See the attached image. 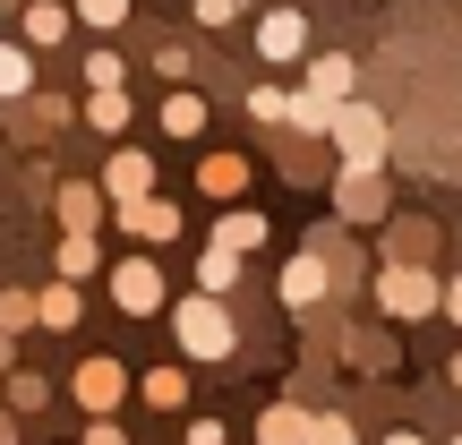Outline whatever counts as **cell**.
Wrapping results in <instances>:
<instances>
[{"label": "cell", "instance_id": "obj_1", "mask_svg": "<svg viewBox=\"0 0 462 445\" xmlns=\"http://www.w3.org/2000/svg\"><path fill=\"white\" fill-rule=\"evenodd\" d=\"M171 334H180V360H231V351H240L231 309H223V300H206V292H189L180 309H171Z\"/></svg>", "mask_w": 462, "mask_h": 445}, {"label": "cell", "instance_id": "obj_2", "mask_svg": "<svg viewBox=\"0 0 462 445\" xmlns=\"http://www.w3.org/2000/svg\"><path fill=\"white\" fill-rule=\"evenodd\" d=\"M377 309L402 317V326H411V317H446V283H437L429 265H385L377 274Z\"/></svg>", "mask_w": 462, "mask_h": 445}, {"label": "cell", "instance_id": "obj_3", "mask_svg": "<svg viewBox=\"0 0 462 445\" xmlns=\"http://www.w3.org/2000/svg\"><path fill=\"white\" fill-rule=\"evenodd\" d=\"M334 146H343V172H377V154H385V120L368 112V103H343V120H334Z\"/></svg>", "mask_w": 462, "mask_h": 445}, {"label": "cell", "instance_id": "obj_4", "mask_svg": "<svg viewBox=\"0 0 462 445\" xmlns=\"http://www.w3.org/2000/svg\"><path fill=\"white\" fill-rule=\"evenodd\" d=\"M69 394H78V403H86L95 420H112L120 403H129V368H120V360H103V351H95V360H78V377H69Z\"/></svg>", "mask_w": 462, "mask_h": 445}, {"label": "cell", "instance_id": "obj_5", "mask_svg": "<svg viewBox=\"0 0 462 445\" xmlns=\"http://www.w3.org/2000/svg\"><path fill=\"white\" fill-rule=\"evenodd\" d=\"M112 300H120V317H154V309H163V274H154V257H120L112 265Z\"/></svg>", "mask_w": 462, "mask_h": 445}, {"label": "cell", "instance_id": "obj_6", "mask_svg": "<svg viewBox=\"0 0 462 445\" xmlns=\"http://www.w3.org/2000/svg\"><path fill=\"white\" fill-rule=\"evenodd\" d=\"M248 43H257V60H309V17L300 9H265Z\"/></svg>", "mask_w": 462, "mask_h": 445}, {"label": "cell", "instance_id": "obj_7", "mask_svg": "<svg viewBox=\"0 0 462 445\" xmlns=\"http://www.w3.org/2000/svg\"><path fill=\"white\" fill-rule=\"evenodd\" d=\"M146 189H154V163H146L137 146H120L112 163H103V198H112L120 215H129V206H146Z\"/></svg>", "mask_w": 462, "mask_h": 445}, {"label": "cell", "instance_id": "obj_8", "mask_svg": "<svg viewBox=\"0 0 462 445\" xmlns=\"http://www.w3.org/2000/svg\"><path fill=\"white\" fill-rule=\"evenodd\" d=\"M69 26H78L69 0H34V9L17 17V43H26V51H51V43H69Z\"/></svg>", "mask_w": 462, "mask_h": 445}, {"label": "cell", "instance_id": "obj_9", "mask_svg": "<svg viewBox=\"0 0 462 445\" xmlns=\"http://www.w3.org/2000/svg\"><path fill=\"white\" fill-rule=\"evenodd\" d=\"M326 292H334V265L317 257V248H300V257L282 265V300H291V309H317Z\"/></svg>", "mask_w": 462, "mask_h": 445}, {"label": "cell", "instance_id": "obj_10", "mask_svg": "<svg viewBox=\"0 0 462 445\" xmlns=\"http://www.w3.org/2000/svg\"><path fill=\"white\" fill-rule=\"evenodd\" d=\"M198 189H206L215 206H240V198H248V154H206Z\"/></svg>", "mask_w": 462, "mask_h": 445}, {"label": "cell", "instance_id": "obj_11", "mask_svg": "<svg viewBox=\"0 0 462 445\" xmlns=\"http://www.w3.org/2000/svg\"><path fill=\"white\" fill-rule=\"evenodd\" d=\"M215 248H231V257L265 248V215H257V206H223V223H215Z\"/></svg>", "mask_w": 462, "mask_h": 445}, {"label": "cell", "instance_id": "obj_12", "mask_svg": "<svg viewBox=\"0 0 462 445\" xmlns=\"http://www.w3.org/2000/svg\"><path fill=\"white\" fill-rule=\"evenodd\" d=\"M86 317V300H78V283H51V292H34V326H51V334H69Z\"/></svg>", "mask_w": 462, "mask_h": 445}, {"label": "cell", "instance_id": "obj_13", "mask_svg": "<svg viewBox=\"0 0 462 445\" xmlns=\"http://www.w3.org/2000/svg\"><path fill=\"white\" fill-rule=\"evenodd\" d=\"M137 394H146L154 412H180V403H189V368H180V360H163V368H146V377H137Z\"/></svg>", "mask_w": 462, "mask_h": 445}, {"label": "cell", "instance_id": "obj_14", "mask_svg": "<svg viewBox=\"0 0 462 445\" xmlns=\"http://www.w3.org/2000/svg\"><path fill=\"white\" fill-rule=\"evenodd\" d=\"M309 95L317 103H343L351 95V60H343V51H309Z\"/></svg>", "mask_w": 462, "mask_h": 445}, {"label": "cell", "instance_id": "obj_15", "mask_svg": "<svg viewBox=\"0 0 462 445\" xmlns=\"http://www.w3.org/2000/svg\"><path fill=\"white\" fill-rule=\"evenodd\" d=\"M26 95H34V51L0 43V103H26Z\"/></svg>", "mask_w": 462, "mask_h": 445}, {"label": "cell", "instance_id": "obj_16", "mask_svg": "<svg viewBox=\"0 0 462 445\" xmlns=\"http://www.w3.org/2000/svg\"><path fill=\"white\" fill-rule=\"evenodd\" d=\"M231 283H240V257H231V248H215V240H206V257H198V292H206V300H223Z\"/></svg>", "mask_w": 462, "mask_h": 445}, {"label": "cell", "instance_id": "obj_17", "mask_svg": "<svg viewBox=\"0 0 462 445\" xmlns=\"http://www.w3.org/2000/svg\"><path fill=\"white\" fill-rule=\"evenodd\" d=\"M334 206H343V215H377V206H385L377 172H343V189H334Z\"/></svg>", "mask_w": 462, "mask_h": 445}, {"label": "cell", "instance_id": "obj_18", "mask_svg": "<svg viewBox=\"0 0 462 445\" xmlns=\"http://www.w3.org/2000/svg\"><path fill=\"white\" fill-rule=\"evenodd\" d=\"M334 120H343V103H317V95H291V129H300V137H334Z\"/></svg>", "mask_w": 462, "mask_h": 445}, {"label": "cell", "instance_id": "obj_19", "mask_svg": "<svg viewBox=\"0 0 462 445\" xmlns=\"http://www.w3.org/2000/svg\"><path fill=\"white\" fill-rule=\"evenodd\" d=\"M429 257V223H394L385 231V265H420Z\"/></svg>", "mask_w": 462, "mask_h": 445}, {"label": "cell", "instance_id": "obj_20", "mask_svg": "<svg viewBox=\"0 0 462 445\" xmlns=\"http://www.w3.org/2000/svg\"><path fill=\"white\" fill-rule=\"evenodd\" d=\"M95 265H103V248L86 240V231H69V240H60V283H86Z\"/></svg>", "mask_w": 462, "mask_h": 445}, {"label": "cell", "instance_id": "obj_21", "mask_svg": "<svg viewBox=\"0 0 462 445\" xmlns=\"http://www.w3.org/2000/svg\"><path fill=\"white\" fill-rule=\"evenodd\" d=\"M120 223H129L137 240H171V231H180V215H171V206H154V198H146V206H129Z\"/></svg>", "mask_w": 462, "mask_h": 445}, {"label": "cell", "instance_id": "obj_22", "mask_svg": "<svg viewBox=\"0 0 462 445\" xmlns=\"http://www.w3.org/2000/svg\"><path fill=\"white\" fill-rule=\"evenodd\" d=\"M309 429H317L309 412H265V420H257V437H265V445H309Z\"/></svg>", "mask_w": 462, "mask_h": 445}, {"label": "cell", "instance_id": "obj_23", "mask_svg": "<svg viewBox=\"0 0 462 445\" xmlns=\"http://www.w3.org/2000/svg\"><path fill=\"white\" fill-rule=\"evenodd\" d=\"M78 9V26H95V34H120L129 26V0H69Z\"/></svg>", "mask_w": 462, "mask_h": 445}, {"label": "cell", "instance_id": "obj_24", "mask_svg": "<svg viewBox=\"0 0 462 445\" xmlns=\"http://www.w3.org/2000/svg\"><path fill=\"white\" fill-rule=\"evenodd\" d=\"M248 120H257V129H282V120H291V95H282V86H248Z\"/></svg>", "mask_w": 462, "mask_h": 445}, {"label": "cell", "instance_id": "obj_25", "mask_svg": "<svg viewBox=\"0 0 462 445\" xmlns=\"http://www.w3.org/2000/svg\"><path fill=\"white\" fill-rule=\"evenodd\" d=\"M86 120L103 137H129V95H86Z\"/></svg>", "mask_w": 462, "mask_h": 445}, {"label": "cell", "instance_id": "obj_26", "mask_svg": "<svg viewBox=\"0 0 462 445\" xmlns=\"http://www.w3.org/2000/svg\"><path fill=\"white\" fill-rule=\"evenodd\" d=\"M163 129H171V137H198V129H206V103H198V95H163Z\"/></svg>", "mask_w": 462, "mask_h": 445}, {"label": "cell", "instance_id": "obj_27", "mask_svg": "<svg viewBox=\"0 0 462 445\" xmlns=\"http://www.w3.org/2000/svg\"><path fill=\"white\" fill-rule=\"evenodd\" d=\"M86 95H120V51H86Z\"/></svg>", "mask_w": 462, "mask_h": 445}, {"label": "cell", "instance_id": "obj_28", "mask_svg": "<svg viewBox=\"0 0 462 445\" xmlns=\"http://www.w3.org/2000/svg\"><path fill=\"white\" fill-rule=\"evenodd\" d=\"M43 394H51V385L34 377V368H9V412H34V403H43Z\"/></svg>", "mask_w": 462, "mask_h": 445}, {"label": "cell", "instance_id": "obj_29", "mask_svg": "<svg viewBox=\"0 0 462 445\" xmlns=\"http://www.w3.org/2000/svg\"><path fill=\"white\" fill-rule=\"evenodd\" d=\"M34 326V292H0V334H26Z\"/></svg>", "mask_w": 462, "mask_h": 445}, {"label": "cell", "instance_id": "obj_30", "mask_svg": "<svg viewBox=\"0 0 462 445\" xmlns=\"http://www.w3.org/2000/svg\"><path fill=\"white\" fill-rule=\"evenodd\" d=\"M60 215L69 223H95V189H60Z\"/></svg>", "mask_w": 462, "mask_h": 445}, {"label": "cell", "instance_id": "obj_31", "mask_svg": "<svg viewBox=\"0 0 462 445\" xmlns=\"http://www.w3.org/2000/svg\"><path fill=\"white\" fill-rule=\"evenodd\" d=\"M309 445H360V437H351V420H317Z\"/></svg>", "mask_w": 462, "mask_h": 445}, {"label": "cell", "instance_id": "obj_32", "mask_svg": "<svg viewBox=\"0 0 462 445\" xmlns=\"http://www.w3.org/2000/svg\"><path fill=\"white\" fill-rule=\"evenodd\" d=\"M240 17V0H198V26H231Z\"/></svg>", "mask_w": 462, "mask_h": 445}, {"label": "cell", "instance_id": "obj_33", "mask_svg": "<svg viewBox=\"0 0 462 445\" xmlns=\"http://www.w3.org/2000/svg\"><path fill=\"white\" fill-rule=\"evenodd\" d=\"M189 445H223V420H189Z\"/></svg>", "mask_w": 462, "mask_h": 445}, {"label": "cell", "instance_id": "obj_34", "mask_svg": "<svg viewBox=\"0 0 462 445\" xmlns=\"http://www.w3.org/2000/svg\"><path fill=\"white\" fill-rule=\"evenodd\" d=\"M86 445H129V437H120V420H95V429H86Z\"/></svg>", "mask_w": 462, "mask_h": 445}, {"label": "cell", "instance_id": "obj_35", "mask_svg": "<svg viewBox=\"0 0 462 445\" xmlns=\"http://www.w3.org/2000/svg\"><path fill=\"white\" fill-rule=\"evenodd\" d=\"M446 317H454V326H462V274L446 283Z\"/></svg>", "mask_w": 462, "mask_h": 445}, {"label": "cell", "instance_id": "obj_36", "mask_svg": "<svg viewBox=\"0 0 462 445\" xmlns=\"http://www.w3.org/2000/svg\"><path fill=\"white\" fill-rule=\"evenodd\" d=\"M0 445H17V412H0Z\"/></svg>", "mask_w": 462, "mask_h": 445}, {"label": "cell", "instance_id": "obj_37", "mask_svg": "<svg viewBox=\"0 0 462 445\" xmlns=\"http://www.w3.org/2000/svg\"><path fill=\"white\" fill-rule=\"evenodd\" d=\"M385 445H429V437H411V429H394V437H385Z\"/></svg>", "mask_w": 462, "mask_h": 445}, {"label": "cell", "instance_id": "obj_38", "mask_svg": "<svg viewBox=\"0 0 462 445\" xmlns=\"http://www.w3.org/2000/svg\"><path fill=\"white\" fill-rule=\"evenodd\" d=\"M446 377H454V385H462V351H454V360H446Z\"/></svg>", "mask_w": 462, "mask_h": 445}, {"label": "cell", "instance_id": "obj_39", "mask_svg": "<svg viewBox=\"0 0 462 445\" xmlns=\"http://www.w3.org/2000/svg\"><path fill=\"white\" fill-rule=\"evenodd\" d=\"M0 9H17V17H26V9H34V0H0Z\"/></svg>", "mask_w": 462, "mask_h": 445}, {"label": "cell", "instance_id": "obj_40", "mask_svg": "<svg viewBox=\"0 0 462 445\" xmlns=\"http://www.w3.org/2000/svg\"><path fill=\"white\" fill-rule=\"evenodd\" d=\"M454 445H462V437H454Z\"/></svg>", "mask_w": 462, "mask_h": 445}]
</instances>
